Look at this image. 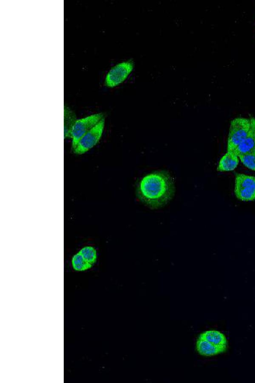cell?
I'll use <instances>...</instances> for the list:
<instances>
[{"label":"cell","mask_w":255,"mask_h":383,"mask_svg":"<svg viewBox=\"0 0 255 383\" xmlns=\"http://www.w3.org/2000/svg\"><path fill=\"white\" fill-rule=\"evenodd\" d=\"M77 120L74 113L69 108L64 106V133L65 139L70 138L71 130Z\"/></svg>","instance_id":"11"},{"label":"cell","mask_w":255,"mask_h":383,"mask_svg":"<svg viewBox=\"0 0 255 383\" xmlns=\"http://www.w3.org/2000/svg\"><path fill=\"white\" fill-rule=\"evenodd\" d=\"M250 129V119L239 117L233 119L229 128L227 151H233L247 137Z\"/></svg>","instance_id":"2"},{"label":"cell","mask_w":255,"mask_h":383,"mask_svg":"<svg viewBox=\"0 0 255 383\" xmlns=\"http://www.w3.org/2000/svg\"><path fill=\"white\" fill-rule=\"evenodd\" d=\"M199 338L203 339L225 352L227 348V340L226 336L217 330H208L201 333Z\"/></svg>","instance_id":"7"},{"label":"cell","mask_w":255,"mask_h":383,"mask_svg":"<svg viewBox=\"0 0 255 383\" xmlns=\"http://www.w3.org/2000/svg\"><path fill=\"white\" fill-rule=\"evenodd\" d=\"M133 68L134 62L131 59L117 64L107 73L105 79V85L108 87L118 86L128 78Z\"/></svg>","instance_id":"4"},{"label":"cell","mask_w":255,"mask_h":383,"mask_svg":"<svg viewBox=\"0 0 255 383\" xmlns=\"http://www.w3.org/2000/svg\"></svg>","instance_id":"16"},{"label":"cell","mask_w":255,"mask_h":383,"mask_svg":"<svg viewBox=\"0 0 255 383\" xmlns=\"http://www.w3.org/2000/svg\"><path fill=\"white\" fill-rule=\"evenodd\" d=\"M234 192L236 197L241 200H255V177L243 174H237Z\"/></svg>","instance_id":"6"},{"label":"cell","mask_w":255,"mask_h":383,"mask_svg":"<svg viewBox=\"0 0 255 383\" xmlns=\"http://www.w3.org/2000/svg\"><path fill=\"white\" fill-rule=\"evenodd\" d=\"M175 192L174 180L166 171L159 170L143 177L136 188V195L144 205L152 209L166 205Z\"/></svg>","instance_id":"1"},{"label":"cell","mask_w":255,"mask_h":383,"mask_svg":"<svg viewBox=\"0 0 255 383\" xmlns=\"http://www.w3.org/2000/svg\"><path fill=\"white\" fill-rule=\"evenodd\" d=\"M196 347L197 352L204 356H213L224 352L220 348L199 337Z\"/></svg>","instance_id":"10"},{"label":"cell","mask_w":255,"mask_h":383,"mask_svg":"<svg viewBox=\"0 0 255 383\" xmlns=\"http://www.w3.org/2000/svg\"><path fill=\"white\" fill-rule=\"evenodd\" d=\"M104 117L103 113L94 114L77 120L71 132L72 149L75 148L79 140L96 126Z\"/></svg>","instance_id":"5"},{"label":"cell","mask_w":255,"mask_h":383,"mask_svg":"<svg viewBox=\"0 0 255 383\" xmlns=\"http://www.w3.org/2000/svg\"><path fill=\"white\" fill-rule=\"evenodd\" d=\"M83 258L91 265L95 262L96 259V251L92 247H85L79 252Z\"/></svg>","instance_id":"14"},{"label":"cell","mask_w":255,"mask_h":383,"mask_svg":"<svg viewBox=\"0 0 255 383\" xmlns=\"http://www.w3.org/2000/svg\"><path fill=\"white\" fill-rule=\"evenodd\" d=\"M73 268L78 271L86 270L91 267L92 265L85 260L81 254L79 252L75 255L72 259Z\"/></svg>","instance_id":"12"},{"label":"cell","mask_w":255,"mask_h":383,"mask_svg":"<svg viewBox=\"0 0 255 383\" xmlns=\"http://www.w3.org/2000/svg\"><path fill=\"white\" fill-rule=\"evenodd\" d=\"M239 162V157L234 151H227L221 158L217 170L219 172L233 171L237 168Z\"/></svg>","instance_id":"8"},{"label":"cell","mask_w":255,"mask_h":383,"mask_svg":"<svg viewBox=\"0 0 255 383\" xmlns=\"http://www.w3.org/2000/svg\"><path fill=\"white\" fill-rule=\"evenodd\" d=\"M105 118L104 117L96 126L86 133L77 143L73 151L76 154H83L100 141L104 129Z\"/></svg>","instance_id":"3"},{"label":"cell","mask_w":255,"mask_h":383,"mask_svg":"<svg viewBox=\"0 0 255 383\" xmlns=\"http://www.w3.org/2000/svg\"><path fill=\"white\" fill-rule=\"evenodd\" d=\"M241 162L248 168L255 171V152L239 155Z\"/></svg>","instance_id":"13"},{"label":"cell","mask_w":255,"mask_h":383,"mask_svg":"<svg viewBox=\"0 0 255 383\" xmlns=\"http://www.w3.org/2000/svg\"><path fill=\"white\" fill-rule=\"evenodd\" d=\"M255 150V136L251 128L247 137L233 151L238 156L254 152Z\"/></svg>","instance_id":"9"},{"label":"cell","mask_w":255,"mask_h":383,"mask_svg":"<svg viewBox=\"0 0 255 383\" xmlns=\"http://www.w3.org/2000/svg\"><path fill=\"white\" fill-rule=\"evenodd\" d=\"M250 122H251V127L252 129L255 136V118L252 117L250 119Z\"/></svg>","instance_id":"15"}]
</instances>
